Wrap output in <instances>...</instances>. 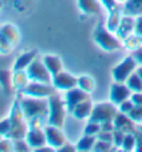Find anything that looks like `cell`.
Wrapping results in <instances>:
<instances>
[{
	"label": "cell",
	"mask_w": 142,
	"mask_h": 152,
	"mask_svg": "<svg viewBox=\"0 0 142 152\" xmlns=\"http://www.w3.org/2000/svg\"><path fill=\"white\" fill-rule=\"evenodd\" d=\"M20 106L28 121L36 116H49V102L38 97L27 96V98L20 101Z\"/></svg>",
	"instance_id": "6da1fadb"
},
{
	"label": "cell",
	"mask_w": 142,
	"mask_h": 152,
	"mask_svg": "<svg viewBox=\"0 0 142 152\" xmlns=\"http://www.w3.org/2000/svg\"><path fill=\"white\" fill-rule=\"evenodd\" d=\"M64 106H67V104H66V101H62L59 94L54 93L52 96H50V100H49V124L50 125L63 128L64 115H66Z\"/></svg>",
	"instance_id": "7a4b0ae2"
},
{
	"label": "cell",
	"mask_w": 142,
	"mask_h": 152,
	"mask_svg": "<svg viewBox=\"0 0 142 152\" xmlns=\"http://www.w3.org/2000/svg\"><path fill=\"white\" fill-rule=\"evenodd\" d=\"M93 37L98 46L105 51H114V50H118L121 47V39L118 37H114L113 32L109 31L102 23L98 24Z\"/></svg>",
	"instance_id": "3957f363"
},
{
	"label": "cell",
	"mask_w": 142,
	"mask_h": 152,
	"mask_svg": "<svg viewBox=\"0 0 142 152\" xmlns=\"http://www.w3.org/2000/svg\"><path fill=\"white\" fill-rule=\"evenodd\" d=\"M27 74H28L30 81H35V82H43V83H50L52 82V74L49 72L47 66L44 62L39 59H35L34 62L27 67Z\"/></svg>",
	"instance_id": "277c9868"
},
{
	"label": "cell",
	"mask_w": 142,
	"mask_h": 152,
	"mask_svg": "<svg viewBox=\"0 0 142 152\" xmlns=\"http://www.w3.org/2000/svg\"><path fill=\"white\" fill-rule=\"evenodd\" d=\"M117 115V109L113 104L107 102H101L93 108L90 115V121H95V123H105V121H113Z\"/></svg>",
	"instance_id": "5b68a950"
},
{
	"label": "cell",
	"mask_w": 142,
	"mask_h": 152,
	"mask_svg": "<svg viewBox=\"0 0 142 152\" xmlns=\"http://www.w3.org/2000/svg\"><path fill=\"white\" fill-rule=\"evenodd\" d=\"M137 67V61L134 59V57H128L122 61L121 63H118L113 70V78L115 82H126L128 78L133 74V72Z\"/></svg>",
	"instance_id": "8992f818"
},
{
	"label": "cell",
	"mask_w": 142,
	"mask_h": 152,
	"mask_svg": "<svg viewBox=\"0 0 142 152\" xmlns=\"http://www.w3.org/2000/svg\"><path fill=\"white\" fill-rule=\"evenodd\" d=\"M26 96L30 97H38V98H44V97H50L54 94V89L50 83H43V82H35L32 81L31 83L24 88L22 90Z\"/></svg>",
	"instance_id": "52a82bcc"
},
{
	"label": "cell",
	"mask_w": 142,
	"mask_h": 152,
	"mask_svg": "<svg viewBox=\"0 0 142 152\" xmlns=\"http://www.w3.org/2000/svg\"><path fill=\"white\" fill-rule=\"evenodd\" d=\"M44 132H46V137H47V143L55 151H58L60 147H63L66 144V136L63 135L62 128L49 125V126H44Z\"/></svg>",
	"instance_id": "ba28073f"
},
{
	"label": "cell",
	"mask_w": 142,
	"mask_h": 152,
	"mask_svg": "<svg viewBox=\"0 0 142 152\" xmlns=\"http://www.w3.org/2000/svg\"><path fill=\"white\" fill-rule=\"evenodd\" d=\"M52 83L57 89H62V90H71L74 89L75 86H78V78L71 75L70 73L66 72H60L58 74L52 75Z\"/></svg>",
	"instance_id": "9c48e42d"
},
{
	"label": "cell",
	"mask_w": 142,
	"mask_h": 152,
	"mask_svg": "<svg viewBox=\"0 0 142 152\" xmlns=\"http://www.w3.org/2000/svg\"><path fill=\"white\" fill-rule=\"evenodd\" d=\"M131 90L129 86L123 85V82H114L111 85L110 96H111V102L115 105H120L123 101L129 100L131 97Z\"/></svg>",
	"instance_id": "30bf717a"
},
{
	"label": "cell",
	"mask_w": 142,
	"mask_h": 152,
	"mask_svg": "<svg viewBox=\"0 0 142 152\" xmlns=\"http://www.w3.org/2000/svg\"><path fill=\"white\" fill-rule=\"evenodd\" d=\"M20 35L17 28L14 26V24H3L1 27V49L6 47V45H8L9 50L15 46V43L19 40Z\"/></svg>",
	"instance_id": "8fae6325"
},
{
	"label": "cell",
	"mask_w": 142,
	"mask_h": 152,
	"mask_svg": "<svg viewBox=\"0 0 142 152\" xmlns=\"http://www.w3.org/2000/svg\"><path fill=\"white\" fill-rule=\"evenodd\" d=\"M86 100H90L88 98V93L85 92V90H82L79 88V89H71V90H67V94H66V104H67L68 106V110H72L77 105H79L80 102H83V101Z\"/></svg>",
	"instance_id": "7c38bea8"
},
{
	"label": "cell",
	"mask_w": 142,
	"mask_h": 152,
	"mask_svg": "<svg viewBox=\"0 0 142 152\" xmlns=\"http://www.w3.org/2000/svg\"><path fill=\"white\" fill-rule=\"evenodd\" d=\"M26 140L31 148H40L47 143L46 132L40 128H30V131L26 133Z\"/></svg>",
	"instance_id": "4fadbf2b"
},
{
	"label": "cell",
	"mask_w": 142,
	"mask_h": 152,
	"mask_svg": "<svg viewBox=\"0 0 142 152\" xmlns=\"http://www.w3.org/2000/svg\"><path fill=\"white\" fill-rule=\"evenodd\" d=\"M134 24H135V20L128 15V16L122 18L121 19V23H120V27L117 30V37L120 38L121 40H125L128 37H130L131 31H134Z\"/></svg>",
	"instance_id": "5bb4252c"
},
{
	"label": "cell",
	"mask_w": 142,
	"mask_h": 152,
	"mask_svg": "<svg viewBox=\"0 0 142 152\" xmlns=\"http://www.w3.org/2000/svg\"><path fill=\"white\" fill-rule=\"evenodd\" d=\"M114 123V128L115 129H120V131H123L126 133V129H128V132H133L134 131V121L129 117L128 113H122L121 112L120 115H115L113 120Z\"/></svg>",
	"instance_id": "9a60e30c"
},
{
	"label": "cell",
	"mask_w": 142,
	"mask_h": 152,
	"mask_svg": "<svg viewBox=\"0 0 142 152\" xmlns=\"http://www.w3.org/2000/svg\"><path fill=\"white\" fill-rule=\"evenodd\" d=\"M38 57L36 50H31V51H26L24 54H22L19 58L16 59L14 65V72H17V70H24L31 65L35 61V58Z\"/></svg>",
	"instance_id": "2e32d148"
},
{
	"label": "cell",
	"mask_w": 142,
	"mask_h": 152,
	"mask_svg": "<svg viewBox=\"0 0 142 152\" xmlns=\"http://www.w3.org/2000/svg\"><path fill=\"white\" fill-rule=\"evenodd\" d=\"M43 62H44V65L47 66L49 72L51 73L52 75L58 74V73H60L63 70L62 61H60L57 55H44V57H43Z\"/></svg>",
	"instance_id": "e0dca14e"
},
{
	"label": "cell",
	"mask_w": 142,
	"mask_h": 152,
	"mask_svg": "<svg viewBox=\"0 0 142 152\" xmlns=\"http://www.w3.org/2000/svg\"><path fill=\"white\" fill-rule=\"evenodd\" d=\"M79 8L86 15H98L101 12V7L95 0H78Z\"/></svg>",
	"instance_id": "ac0fdd59"
},
{
	"label": "cell",
	"mask_w": 142,
	"mask_h": 152,
	"mask_svg": "<svg viewBox=\"0 0 142 152\" xmlns=\"http://www.w3.org/2000/svg\"><path fill=\"white\" fill-rule=\"evenodd\" d=\"M91 110H93V106L90 104V100H86L83 102H80L79 105H77L74 109L71 110V113L78 118V120H82V118H86L87 116L91 115Z\"/></svg>",
	"instance_id": "d6986e66"
},
{
	"label": "cell",
	"mask_w": 142,
	"mask_h": 152,
	"mask_svg": "<svg viewBox=\"0 0 142 152\" xmlns=\"http://www.w3.org/2000/svg\"><path fill=\"white\" fill-rule=\"evenodd\" d=\"M28 80H30V78H28L27 72H23V70H17V72H15L14 77H12L15 89L23 90L27 85H28Z\"/></svg>",
	"instance_id": "ffe728a7"
},
{
	"label": "cell",
	"mask_w": 142,
	"mask_h": 152,
	"mask_svg": "<svg viewBox=\"0 0 142 152\" xmlns=\"http://www.w3.org/2000/svg\"><path fill=\"white\" fill-rule=\"evenodd\" d=\"M121 19H122V18L120 16L118 10L114 8L113 11H110V14H109V19H107V22H106V28L111 32H115L117 30H118V27H120Z\"/></svg>",
	"instance_id": "44dd1931"
},
{
	"label": "cell",
	"mask_w": 142,
	"mask_h": 152,
	"mask_svg": "<svg viewBox=\"0 0 142 152\" xmlns=\"http://www.w3.org/2000/svg\"><path fill=\"white\" fill-rule=\"evenodd\" d=\"M98 137L93 135H85L77 144V149L78 151H91L94 149V145L97 143Z\"/></svg>",
	"instance_id": "7402d4cb"
},
{
	"label": "cell",
	"mask_w": 142,
	"mask_h": 152,
	"mask_svg": "<svg viewBox=\"0 0 142 152\" xmlns=\"http://www.w3.org/2000/svg\"><path fill=\"white\" fill-rule=\"evenodd\" d=\"M125 12L128 15H141L142 14V0H128L125 6Z\"/></svg>",
	"instance_id": "603a6c76"
},
{
	"label": "cell",
	"mask_w": 142,
	"mask_h": 152,
	"mask_svg": "<svg viewBox=\"0 0 142 152\" xmlns=\"http://www.w3.org/2000/svg\"><path fill=\"white\" fill-rule=\"evenodd\" d=\"M78 86L85 92L91 93L94 90V88H95V81L91 77H88V75H82V77L78 78Z\"/></svg>",
	"instance_id": "cb8c5ba5"
},
{
	"label": "cell",
	"mask_w": 142,
	"mask_h": 152,
	"mask_svg": "<svg viewBox=\"0 0 142 152\" xmlns=\"http://www.w3.org/2000/svg\"><path fill=\"white\" fill-rule=\"evenodd\" d=\"M126 85L130 88L133 92H142V80L138 75V73H133L126 81Z\"/></svg>",
	"instance_id": "d4e9b609"
},
{
	"label": "cell",
	"mask_w": 142,
	"mask_h": 152,
	"mask_svg": "<svg viewBox=\"0 0 142 152\" xmlns=\"http://www.w3.org/2000/svg\"><path fill=\"white\" fill-rule=\"evenodd\" d=\"M142 38H139L138 35H134V37H128L125 39V46L128 47L129 50H138L139 46L142 43Z\"/></svg>",
	"instance_id": "484cf974"
},
{
	"label": "cell",
	"mask_w": 142,
	"mask_h": 152,
	"mask_svg": "<svg viewBox=\"0 0 142 152\" xmlns=\"http://www.w3.org/2000/svg\"><path fill=\"white\" fill-rule=\"evenodd\" d=\"M135 143H137L135 136L131 135V133H126L125 139H123V143H122V148L125 151H131V149L135 148Z\"/></svg>",
	"instance_id": "4316f807"
},
{
	"label": "cell",
	"mask_w": 142,
	"mask_h": 152,
	"mask_svg": "<svg viewBox=\"0 0 142 152\" xmlns=\"http://www.w3.org/2000/svg\"><path fill=\"white\" fill-rule=\"evenodd\" d=\"M102 131L101 128V124L99 123H95V121H90L87 124L85 129V135H93V136H98V133Z\"/></svg>",
	"instance_id": "83f0119b"
},
{
	"label": "cell",
	"mask_w": 142,
	"mask_h": 152,
	"mask_svg": "<svg viewBox=\"0 0 142 152\" xmlns=\"http://www.w3.org/2000/svg\"><path fill=\"white\" fill-rule=\"evenodd\" d=\"M128 115L134 123H141L142 121V106L134 105V108L128 113Z\"/></svg>",
	"instance_id": "f1b7e54d"
},
{
	"label": "cell",
	"mask_w": 142,
	"mask_h": 152,
	"mask_svg": "<svg viewBox=\"0 0 142 152\" xmlns=\"http://www.w3.org/2000/svg\"><path fill=\"white\" fill-rule=\"evenodd\" d=\"M109 149H110V143L99 140V139H98L95 145H94V151H109Z\"/></svg>",
	"instance_id": "f546056e"
},
{
	"label": "cell",
	"mask_w": 142,
	"mask_h": 152,
	"mask_svg": "<svg viewBox=\"0 0 142 152\" xmlns=\"http://www.w3.org/2000/svg\"><path fill=\"white\" fill-rule=\"evenodd\" d=\"M133 108H134V104H133V101H131L130 98L126 100V101H123L122 104H120V110L122 113H129Z\"/></svg>",
	"instance_id": "4dcf8cb0"
},
{
	"label": "cell",
	"mask_w": 142,
	"mask_h": 152,
	"mask_svg": "<svg viewBox=\"0 0 142 152\" xmlns=\"http://www.w3.org/2000/svg\"><path fill=\"white\" fill-rule=\"evenodd\" d=\"M134 34L142 38V16H138L135 19V24H134Z\"/></svg>",
	"instance_id": "1f68e13d"
},
{
	"label": "cell",
	"mask_w": 142,
	"mask_h": 152,
	"mask_svg": "<svg viewBox=\"0 0 142 152\" xmlns=\"http://www.w3.org/2000/svg\"><path fill=\"white\" fill-rule=\"evenodd\" d=\"M130 100L133 101L134 105H137V106H142V93H141V92H135L134 94H131Z\"/></svg>",
	"instance_id": "d6a6232c"
},
{
	"label": "cell",
	"mask_w": 142,
	"mask_h": 152,
	"mask_svg": "<svg viewBox=\"0 0 142 152\" xmlns=\"http://www.w3.org/2000/svg\"><path fill=\"white\" fill-rule=\"evenodd\" d=\"M27 0H14V6L16 8V11H20V12L24 11V3Z\"/></svg>",
	"instance_id": "836d02e7"
},
{
	"label": "cell",
	"mask_w": 142,
	"mask_h": 152,
	"mask_svg": "<svg viewBox=\"0 0 142 152\" xmlns=\"http://www.w3.org/2000/svg\"><path fill=\"white\" fill-rule=\"evenodd\" d=\"M115 1L117 0H102V3L105 4V7L107 8V11H113L114 8H115Z\"/></svg>",
	"instance_id": "e575fe53"
},
{
	"label": "cell",
	"mask_w": 142,
	"mask_h": 152,
	"mask_svg": "<svg viewBox=\"0 0 142 152\" xmlns=\"http://www.w3.org/2000/svg\"><path fill=\"white\" fill-rule=\"evenodd\" d=\"M135 139H137L135 149H137V151H142V135H141V133H137Z\"/></svg>",
	"instance_id": "d590c367"
},
{
	"label": "cell",
	"mask_w": 142,
	"mask_h": 152,
	"mask_svg": "<svg viewBox=\"0 0 142 152\" xmlns=\"http://www.w3.org/2000/svg\"><path fill=\"white\" fill-rule=\"evenodd\" d=\"M133 57H134V59L139 63V65H142V49L135 50V53L133 54Z\"/></svg>",
	"instance_id": "8d00e7d4"
},
{
	"label": "cell",
	"mask_w": 142,
	"mask_h": 152,
	"mask_svg": "<svg viewBox=\"0 0 142 152\" xmlns=\"http://www.w3.org/2000/svg\"><path fill=\"white\" fill-rule=\"evenodd\" d=\"M75 148H77V147H75ZM75 148L72 145H70V144H67L66 143L64 145L63 147H60L59 149H58V151H62V152H71V151H75Z\"/></svg>",
	"instance_id": "74e56055"
},
{
	"label": "cell",
	"mask_w": 142,
	"mask_h": 152,
	"mask_svg": "<svg viewBox=\"0 0 142 152\" xmlns=\"http://www.w3.org/2000/svg\"><path fill=\"white\" fill-rule=\"evenodd\" d=\"M35 151L36 152H51V151H55V149L50 145V147H40V148H36Z\"/></svg>",
	"instance_id": "f35d334b"
},
{
	"label": "cell",
	"mask_w": 142,
	"mask_h": 152,
	"mask_svg": "<svg viewBox=\"0 0 142 152\" xmlns=\"http://www.w3.org/2000/svg\"><path fill=\"white\" fill-rule=\"evenodd\" d=\"M137 73H138V75H139V77H141V80H142V66L137 69Z\"/></svg>",
	"instance_id": "ab89813d"
},
{
	"label": "cell",
	"mask_w": 142,
	"mask_h": 152,
	"mask_svg": "<svg viewBox=\"0 0 142 152\" xmlns=\"http://www.w3.org/2000/svg\"><path fill=\"white\" fill-rule=\"evenodd\" d=\"M117 1H128V0H117Z\"/></svg>",
	"instance_id": "60d3db41"
}]
</instances>
